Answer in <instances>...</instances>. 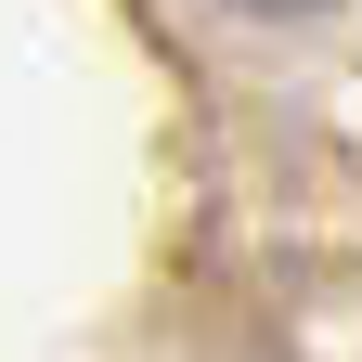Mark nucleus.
<instances>
[{"mask_svg": "<svg viewBox=\"0 0 362 362\" xmlns=\"http://www.w3.org/2000/svg\"><path fill=\"white\" fill-rule=\"evenodd\" d=\"M246 13H324V0H246Z\"/></svg>", "mask_w": 362, "mask_h": 362, "instance_id": "obj_1", "label": "nucleus"}]
</instances>
